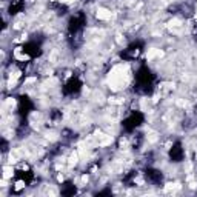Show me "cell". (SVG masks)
Returning a JSON list of instances; mask_svg holds the SVG:
<instances>
[{
  "instance_id": "ba28073f",
  "label": "cell",
  "mask_w": 197,
  "mask_h": 197,
  "mask_svg": "<svg viewBox=\"0 0 197 197\" xmlns=\"http://www.w3.org/2000/svg\"><path fill=\"white\" fill-rule=\"evenodd\" d=\"M72 2H75V0H60V3H65V5H69Z\"/></svg>"
},
{
  "instance_id": "9c48e42d",
  "label": "cell",
  "mask_w": 197,
  "mask_h": 197,
  "mask_svg": "<svg viewBox=\"0 0 197 197\" xmlns=\"http://www.w3.org/2000/svg\"><path fill=\"white\" fill-rule=\"evenodd\" d=\"M57 179H59V182H63V179H65V177H63L62 174H59V176H57Z\"/></svg>"
},
{
  "instance_id": "5b68a950",
  "label": "cell",
  "mask_w": 197,
  "mask_h": 197,
  "mask_svg": "<svg viewBox=\"0 0 197 197\" xmlns=\"http://www.w3.org/2000/svg\"><path fill=\"white\" fill-rule=\"evenodd\" d=\"M77 162H79V153L74 151V153L69 156V159H68V165L72 166V165H77Z\"/></svg>"
},
{
  "instance_id": "8992f818",
  "label": "cell",
  "mask_w": 197,
  "mask_h": 197,
  "mask_svg": "<svg viewBox=\"0 0 197 197\" xmlns=\"http://www.w3.org/2000/svg\"><path fill=\"white\" fill-rule=\"evenodd\" d=\"M113 143V137L111 136H108V134H103V140H100V146H106V145H111Z\"/></svg>"
},
{
  "instance_id": "8fae6325",
  "label": "cell",
  "mask_w": 197,
  "mask_h": 197,
  "mask_svg": "<svg viewBox=\"0 0 197 197\" xmlns=\"http://www.w3.org/2000/svg\"><path fill=\"white\" fill-rule=\"evenodd\" d=\"M51 2H56V0H51Z\"/></svg>"
},
{
  "instance_id": "30bf717a",
  "label": "cell",
  "mask_w": 197,
  "mask_h": 197,
  "mask_svg": "<svg viewBox=\"0 0 197 197\" xmlns=\"http://www.w3.org/2000/svg\"><path fill=\"white\" fill-rule=\"evenodd\" d=\"M195 136H197V129H195Z\"/></svg>"
},
{
  "instance_id": "3957f363",
  "label": "cell",
  "mask_w": 197,
  "mask_h": 197,
  "mask_svg": "<svg viewBox=\"0 0 197 197\" xmlns=\"http://www.w3.org/2000/svg\"><path fill=\"white\" fill-rule=\"evenodd\" d=\"M163 56V52L160 51V49H157V48H151V49H148V52H146V59L148 60H153L154 57H162Z\"/></svg>"
},
{
  "instance_id": "7a4b0ae2",
  "label": "cell",
  "mask_w": 197,
  "mask_h": 197,
  "mask_svg": "<svg viewBox=\"0 0 197 197\" xmlns=\"http://www.w3.org/2000/svg\"><path fill=\"white\" fill-rule=\"evenodd\" d=\"M95 17H97L98 20H110V19L113 17V13H111L108 8L100 6V8H97V11H95Z\"/></svg>"
},
{
  "instance_id": "277c9868",
  "label": "cell",
  "mask_w": 197,
  "mask_h": 197,
  "mask_svg": "<svg viewBox=\"0 0 197 197\" xmlns=\"http://www.w3.org/2000/svg\"><path fill=\"white\" fill-rule=\"evenodd\" d=\"M14 176V168L11 165H5L3 166V177L5 179H11Z\"/></svg>"
},
{
  "instance_id": "52a82bcc",
  "label": "cell",
  "mask_w": 197,
  "mask_h": 197,
  "mask_svg": "<svg viewBox=\"0 0 197 197\" xmlns=\"http://www.w3.org/2000/svg\"><path fill=\"white\" fill-rule=\"evenodd\" d=\"M23 186H25V183H23V182H22V180H19V182H17V183H16V189H22V188H23Z\"/></svg>"
},
{
  "instance_id": "6da1fadb",
  "label": "cell",
  "mask_w": 197,
  "mask_h": 197,
  "mask_svg": "<svg viewBox=\"0 0 197 197\" xmlns=\"http://www.w3.org/2000/svg\"><path fill=\"white\" fill-rule=\"evenodd\" d=\"M125 75H126V68H123L122 65L120 66H116L110 72V79H108L110 88L113 91H119L123 86V83H125Z\"/></svg>"
}]
</instances>
